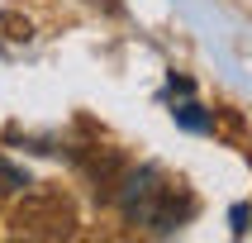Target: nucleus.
<instances>
[{
	"label": "nucleus",
	"instance_id": "1",
	"mask_svg": "<svg viewBox=\"0 0 252 243\" xmlns=\"http://www.w3.org/2000/svg\"><path fill=\"white\" fill-rule=\"evenodd\" d=\"M10 224L19 239H71L76 234V205H71L67 191H29L19 205H14Z\"/></svg>",
	"mask_w": 252,
	"mask_h": 243
},
{
	"label": "nucleus",
	"instance_id": "2",
	"mask_svg": "<svg viewBox=\"0 0 252 243\" xmlns=\"http://www.w3.org/2000/svg\"><path fill=\"white\" fill-rule=\"evenodd\" d=\"M124 210L128 219L153 229H171L190 214V200L176 196V186H162L157 172H138V176H124Z\"/></svg>",
	"mask_w": 252,
	"mask_h": 243
},
{
	"label": "nucleus",
	"instance_id": "3",
	"mask_svg": "<svg viewBox=\"0 0 252 243\" xmlns=\"http://www.w3.org/2000/svg\"><path fill=\"white\" fill-rule=\"evenodd\" d=\"M81 167L91 172V181H95V196H114V191L124 186V176H128V162L114 153V148H100V153L81 157Z\"/></svg>",
	"mask_w": 252,
	"mask_h": 243
},
{
	"label": "nucleus",
	"instance_id": "4",
	"mask_svg": "<svg viewBox=\"0 0 252 243\" xmlns=\"http://www.w3.org/2000/svg\"><path fill=\"white\" fill-rule=\"evenodd\" d=\"M24 186H29V176H24L19 167H10L5 157H0V191L10 196V191H24Z\"/></svg>",
	"mask_w": 252,
	"mask_h": 243
},
{
	"label": "nucleus",
	"instance_id": "5",
	"mask_svg": "<svg viewBox=\"0 0 252 243\" xmlns=\"http://www.w3.org/2000/svg\"><path fill=\"white\" fill-rule=\"evenodd\" d=\"M0 29H5V38H14V43L29 38V19H19V14H0Z\"/></svg>",
	"mask_w": 252,
	"mask_h": 243
}]
</instances>
